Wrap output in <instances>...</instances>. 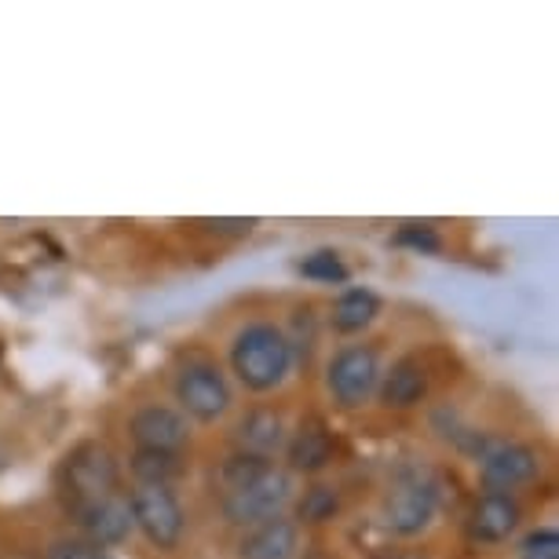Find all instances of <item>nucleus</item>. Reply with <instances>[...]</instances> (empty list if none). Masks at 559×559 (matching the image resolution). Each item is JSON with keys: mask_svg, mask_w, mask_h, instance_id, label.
<instances>
[{"mask_svg": "<svg viewBox=\"0 0 559 559\" xmlns=\"http://www.w3.org/2000/svg\"><path fill=\"white\" fill-rule=\"evenodd\" d=\"M238 442L246 450L241 453H252V457H263L267 461L274 450H282L286 442V425L274 409H252V414L238 425Z\"/></svg>", "mask_w": 559, "mask_h": 559, "instance_id": "4468645a", "label": "nucleus"}, {"mask_svg": "<svg viewBox=\"0 0 559 559\" xmlns=\"http://www.w3.org/2000/svg\"><path fill=\"white\" fill-rule=\"evenodd\" d=\"M129 512H132V526H140L143 537L162 552H173V548L183 542L187 531V515L183 504L168 487H135L129 493Z\"/></svg>", "mask_w": 559, "mask_h": 559, "instance_id": "7ed1b4c3", "label": "nucleus"}, {"mask_svg": "<svg viewBox=\"0 0 559 559\" xmlns=\"http://www.w3.org/2000/svg\"><path fill=\"white\" fill-rule=\"evenodd\" d=\"M293 501V479L286 472L267 468L263 476H257L252 483L238 490H227L224 498V515L235 526H260L274 520V515L286 512V504Z\"/></svg>", "mask_w": 559, "mask_h": 559, "instance_id": "20e7f679", "label": "nucleus"}, {"mask_svg": "<svg viewBox=\"0 0 559 559\" xmlns=\"http://www.w3.org/2000/svg\"><path fill=\"white\" fill-rule=\"evenodd\" d=\"M381 403L392 406V409H406V406H417L420 399L428 392V373L417 358H403L395 362L388 373H381Z\"/></svg>", "mask_w": 559, "mask_h": 559, "instance_id": "ddd939ff", "label": "nucleus"}, {"mask_svg": "<svg viewBox=\"0 0 559 559\" xmlns=\"http://www.w3.org/2000/svg\"><path fill=\"white\" fill-rule=\"evenodd\" d=\"M300 274L311 282H325V286H344L347 263L336 257L333 249H319V252H311L308 260H300Z\"/></svg>", "mask_w": 559, "mask_h": 559, "instance_id": "a211bd4d", "label": "nucleus"}, {"mask_svg": "<svg viewBox=\"0 0 559 559\" xmlns=\"http://www.w3.org/2000/svg\"><path fill=\"white\" fill-rule=\"evenodd\" d=\"M48 559H99V548L84 542H56L48 548Z\"/></svg>", "mask_w": 559, "mask_h": 559, "instance_id": "4be33fe9", "label": "nucleus"}, {"mask_svg": "<svg viewBox=\"0 0 559 559\" xmlns=\"http://www.w3.org/2000/svg\"><path fill=\"white\" fill-rule=\"evenodd\" d=\"M523 559H559V548H542V552H523Z\"/></svg>", "mask_w": 559, "mask_h": 559, "instance_id": "b1692460", "label": "nucleus"}, {"mask_svg": "<svg viewBox=\"0 0 559 559\" xmlns=\"http://www.w3.org/2000/svg\"><path fill=\"white\" fill-rule=\"evenodd\" d=\"M436 515V490L420 479H406L392 490L384 504V520L395 534H420Z\"/></svg>", "mask_w": 559, "mask_h": 559, "instance_id": "1a4fd4ad", "label": "nucleus"}, {"mask_svg": "<svg viewBox=\"0 0 559 559\" xmlns=\"http://www.w3.org/2000/svg\"><path fill=\"white\" fill-rule=\"evenodd\" d=\"M176 399L194 420H219L235 403L227 377L213 362H187L176 373Z\"/></svg>", "mask_w": 559, "mask_h": 559, "instance_id": "39448f33", "label": "nucleus"}, {"mask_svg": "<svg viewBox=\"0 0 559 559\" xmlns=\"http://www.w3.org/2000/svg\"><path fill=\"white\" fill-rule=\"evenodd\" d=\"M132 439L140 442V450H157V453H179L191 439V425L187 417L173 406H143L135 409L129 420Z\"/></svg>", "mask_w": 559, "mask_h": 559, "instance_id": "0eeeda50", "label": "nucleus"}, {"mask_svg": "<svg viewBox=\"0 0 559 559\" xmlns=\"http://www.w3.org/2000/svg\"><path fill=\"white\" fill-rule=\"evenodd\" d=\"M537 468H542V461L523 442H498V447L483 453V483L490 487V493L523 487L537 476Z\"/></svg>", "mask_w": 559, "mask_h": 559, "instance_id": "6e6552de", "label": "nucleus"}, {"mask_svg": "<svg viewBox=\"0 0 559 559\" xmlns=\"http://www.w3.org/2000/svg\"><path fill=\"white\" fill-rule=\"evenodd\" d=\"M132 472L140 479V487H168L179 472V457L176 453H157V450H135L132 457Z\"/></svg>", "mask_w": 559, "mask_h": 559, "instance_id": "f3484780", "label": "nucleus"}, {"mask_svg": "<svg viewBox=\"0 0 559 559\" xmlns=\"http://www.w3.org/2000/svg\"><path fill=\"white\" fill-rule=\"evenodd\" d=\"M67 476H70V487L78 493V509L88 501H99V498H110L114 487H118V461L107 447L99 442H84L70 453L67 461Z\"/></svg>", "mask_w": 559, "mask_h": 559, "instance_id": "423d86ee", "label": "nucleus"}, {"mask_svg": "<svg viewBox=\"0 0 559 559\" xmlns=\"http://www.w3.org/2000/svg\"><path fill=\"white\" fill-rule=\"evenodd\" d=\"M99 559H110V556H107V552H99Z\"/></svg>", "mask_w": 559, "mask_h": 559, "instance_id": "393cba45", "label": "nucleus"}, {"mask_svg": "<svg viewBox=\"0 0 559 559\" xmlns=\"http://www.w3.org/2000/svg\"><path fill=\"white\" fill-rule=\"evenodd\" d=\"M330 461V436H325L322 425H308L300 428L289 442V464L297 472H314Z\"/></svg>", "mask_w": 559, "mask_h": 559, "instance_id": "dca6fc26", "label": "nucleus"}, {"mask_svg": "<svg viewBox=\"0 0 559 559\" xmlns=\"http://www.w3.org/2000/svg\"><path fill=\"white\" fill-rule=\"evenodd\" d=\"M300 545V526L274 515V520L252 526V534L241 542V559H293Z\"/></svg>", "mask_w": 559, "mask_h": 559, "instance_id": "f8f14e48", "label": "nucleus"}, {"mask_svg": "<svg viewBox=\"0 0 559 559\" xmlns=\"http://www.w3.org/2000/svg\"><path fill=\"white\" fill-rule=\"evenodd\" d=\"M381 355L369 344H352L341 347L330 362V373H325V384H330V395L341 403L344 409H358L362 403L377 395L381 388Z\"/></svg>", "mask_w": 559, "mask_h": 559, "instance_id": "f03ea898", "label": "nucleus"}, {"mask_svg": "<svg viewBox=\"0 0 559 559\" xmlns=\"http://www.w3.org/2000/svg\"><path fill=\"white\" fill-rule=\"evenodd\" d=\"M293 366V344L289 336L271 322L246 325L235 344H230V369L249 392H274L286 381Z\"/></svg>", "mask_w": 559, "mask_h": 559, "instance_id": "f257e3e1", "label": "nucleus"}, {"mask_svg": "<svg viewBox=\"0 0 559 559\" xmlns=\"http://www.w3.org/2000/svg\"><path fill=\"white\" fill-rule=\"evenodd\" d=\"M399 246H414L420 252H439V238H436V230L431 227H417V224H406L403 230L395 235Z\"/></svg>", "mask_w": 559, "mask_h": 559, "instance_id": "412c9836", "label": "nucleus"}, {"mask_svg": "<svg viewBox=\"0 0 559 559\" xmlns=\"http://www.w3.org/2000/svg\"><path fill=\"white\" fill-rule=\"evenodd\" d=\"M267 468H271V464L263 457H252V453H235V457L224 461V483H227V490H238V487H246V483H252L257 476H263Z\"/></svg>", "mask_w": 559, "mask_h": 559, "instance_id": "6ab92c4d", "label": "nucleus"}, {"mask_svg": "<svg viewBox=\"0 0 559 559\" xmlns=\"http://www.w3.org/2000/svg\"><path fill=\"white\" fill-rule=\"evenodd\" d=\"M542 548H559V537L556 531H542V534H531L523 542V552H542Z\"/></svg>", "mask_w": 559, "mask_h": 559, "instance_id": "5701e85b", "label": "nucleus"}, {"mask_svg": "<svg viewBox=\"0 0 559 559\" xmlns=\"http://www.w3.org/2000/svg\"><path fill=\"white\" fill-rule=\"evenodd\" d=\"M336 512V493L330 487H314L308 490V498L300 501V520L304 523H322Z\"/></svg>", "mask_w": 559, "mask_h": 559, "instance_id": "aec40b11", "label": "nucleus"}, {"mask_svg": "<svg viewBox=\"0 0 559 559\" xmlns=\"http://www.w3.org/2000/svg\"><path fill=\"white\" fill-rule=\"evenodd\" d=\"M381 314V297L373 289H347L336 297L330 311V325L336 333H362L366 325H373V319Z\"/></svg>", "mask_w": 559, "mask_h": 559, "instance_id": "2eb2a0df", "label": "nucleus"}, {"mask_svg": "<svg viewBox=\"0 0 559 559\" xmlns=\"http://www.w3.org/2000/svg\"><path fill=\"white\" fill-rule=\"evenodd\" d=\"M81 526L84 534L92 537V545H121L124 537L132 534V512H129V501H121L118 493L110 498H99V501H88L81 504Z\"/></svg>", "mask_w": 559, "mask_h": 559, "instance_id": "9d476101", "label": "nucleus"}, {"mask_svg": "<svg viewBox=\"0 0 559 559\" xmlns=\"http://www.w3.org/2000/svg\"><path fill=\"white\" fill-rule=\"evenodd\" d=\"M520 526V504H515L509 493H483L472 509V520H468V531L476 542L483 545H501L509 542Z\"/></svg>", "mask_w": 559, "mask_h": 559, "instance_id": "9b49d317", "label": "nucleus"}]
</instances>
